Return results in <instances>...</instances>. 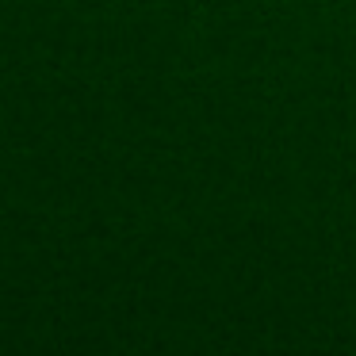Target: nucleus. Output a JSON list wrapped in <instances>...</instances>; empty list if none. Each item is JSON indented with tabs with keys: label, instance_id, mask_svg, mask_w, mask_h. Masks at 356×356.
<instances>
[]
</instances>
